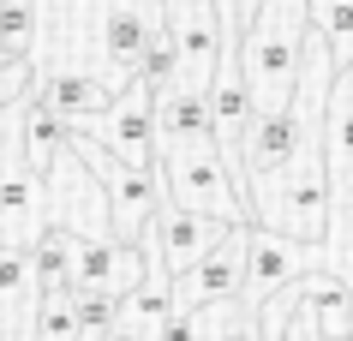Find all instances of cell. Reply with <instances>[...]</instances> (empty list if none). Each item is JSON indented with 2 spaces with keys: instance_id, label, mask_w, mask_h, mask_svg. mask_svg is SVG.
Instances as JSON below:
<instances>
[{
  "instance_id": "cell-1",
  "label": "cell",
  "mask_w": 353,
  "mask_h": 341,
  "mask_svg": "<svg viewBox=\"0 0 353 341\" xmlns=\"http://www.w3.org/2000/svg\"><path fill=\"white\" fill-rule=\"evenodd\" d=\"M305 48V0H258L240 30V72L252 90V108H288Z\"/></svg>"
},
{
  "instance_id": "cell-2",
  "label": "cell",
  "mask_w": 353,
  "mask_h": 341,
  "mask_svg": "<svg viewBox=\"0 0 353 341\" xmlns=\"http://www.w3.org/2000/svg\"><path fill=\"white\" fill-rule=\"evenodd\" d=\"M156 174H162L168 204L198 209V216H216V222H228V227L252 222V204H245L240 180L228 174V156H222V144H216V132L156 144Z\"/></svg>"
},
{
  "instance_id": "cell-3",
  "label": "cell",
  "mask_w": 353,
  "mask_h": 341,
  "mask_svg": "<svg viewBox=\"0 0 353 341\" xmlns=\"http://www.w3.org/2000/svg\"><path fill=\"white\" fill-rule=\"evenodd\" d=\"M66 144H72V156L96 174V186H102V198H108V234L114 240H138V234L150 227V216H156V204L168 198L162 174L156 168H132V162H120V156H108L84 132H66Z\"/></svg>"
},
{
  "instance_id": "cell-4",
  "label": "cell",
  "mask_w": 353,
  "mask_h": 341,
  "mask_svg": "<svg viewBox=\"0 0 353 341\" xmlns=\"http://www.w3.org/2000/svg\"><path fill=\"white\" fill-rule=\"evenodd\" d=\"M312 269H330V246L323 240H294V234H276V227H245V276H240V293L234 300L258 318V305L276 293V287L312 276ZM335 276V269H330Z\"/></svg>"
},
{
  "instance_id": "cell-5",
  "label": "cell",
  "mask_w": 353,
  "mask_h": 341,
  "mask_svg": "<svg viewBox=\"0 0 353 341\" xmlns=\"http://www.w3.org/2000/svg\"><path fill=\"white\" fill-rule=\"evenodd\" d=\"M66 132H84L90 144H102L108 156H120V162H132V168H156V96L132 78L126 90L114 96L102 114H90V120H72Z\"/></svg>"
},
{
  "instance_id": "cell-6",
  "label": "cell",
  "mask_w": 353,
  "mask_h": 341,
  "mask_svg": "<svg viewBox=\"0 0 353 341\" xmlns=\"http://www.w3.org/2000/svg\"><path fill=\"white\" fill-rule=\"evenodd\" d=\"M42 192H48V227H66L78 240H114L108 198L96 186V174L72 156V144H60V156L42 168Z\"/></svg>"
},
{
  "instance_id": "cell-7",
  "label": "cell",
  "mask_w": 353,
  "mask_h": 341,
  "mask_svg": "<svg viewBox=\"0 0 353 341\" xmlns=\"http://www.w3.org/2000/svg\"><path fill=\"white\" fill-rule=\"evenodd\" d=\"M162 24L174 37V90L186 96H204L210 90V72L222 60V19H216V0H162Z\"/></svg>"
},
{
  "instance_id": "cell-8",
  "label": "cell",
  "mask_w": 353,
  "mask_h": 341,
  "mask_svg": "<svg viewBox=\"0 0 353 341\" xmlns=\"http://www.w3.org/2000/svg\"><path fill=\"white\" fill-rule=\"evenodd\" d=\"M144 246H156V258H162L168 276H186L192 264H204L210 251L228 240V222H216V216H198V209H180V204H156V216H150V227L138 234Z\"/></svg>"
},
{
  "instance_id": "cell-9",
  "label": "cell",
  "mask_w": 353,
  "mask_h": 341,
  "mask_svg": "<svg viewBox=\"0 0 353 341\" xmlns=\"http://www.w3.org/2000/svg\"><path fill=\"white\" fill-rule=\"evenodd\" d=\"M144 282L138 240H72V293H132Z\"/></svg>"
},
{
  "instance_id": "cell-10",
  "label": "cell",
  "mask_w": 353,
  "mask_h": 341,
  "mask_svg": "<svg viewBox=\"0 0 353 341\" xmlns=\"http://www.w3.org/2000/svg\"><path fill=\"white\" fill-rule=\"evenodd\" d=\"M245 227H228V240L216 251H210L204 264H192L186 276H174L168 282V293H174V305L180 311H192V305H210V300H228V293H240V276H245Z\"/></svg>"
},
{
  "instance_id": "cell-11",
  "label": "cell",
  "mask_w": 353,
  "mask_h": 341,
  "mask_svg": "<svg viewBox=\"0 0 353 341\" xmlns=\"http://www.w3.org/2000/svg\"><path fill=\"white\" fill-rule=\"evenodd\" d=\"M37 90L48 96V108H54L66 126H72V120H90V114H102L114 96H120L102 72H42V78H37Z\"/></svg>"
},
{
  "instance_id": "cell-12",
  "label": "cell",
  "mask_w": 353,
  "mask_h": 341,
  "mask_svg": "<svg viewBox=\"0 0 353 341\" xmlns=\"http://www.w3.org/2000/svg\"><path fill=\"white\" fill-rule=\"evenodd\" d=\"M60 144H66V120L48 108V96H42V90H30L19 102V156H24V168L42 174L60 156Z\"/></svg>"
},
{
  "instance_id": "cell-13",
  "label": "cell",
  "mask_w": 353,
  "mask_h": 341,
  "mask_svg": "<svg viewBox=\"0 0 353 341\" xmlns=\"http://www.w3.org/2000/svg\"><path fill=\"white\" fill-rule=\"evenodd\" d=\"M72 240L66 227H42L37 240H30V287H72Z\"/></svg>"
},
{
  "instance_id": "cell-14",
  "label": "cell",
  "mask_w": 353,
  "mask_h": 341,
  "mask_svg": "<svg viewBox=\"0 0 353 341\" xmlns=\"http://www.w3.org/2000/svg\"><path fill=\"white\" fill-rule=\"evenodd\" d=\"M305 30L330 48L335 66L353 60V0H305Z\"/></svg>"
},
{
  "instance_id": "cell-15",
  "label": "cell",
  "mask_w": 353,
  "mask_h": 341,
  "mask_svg": "<svg viewBox=\"0 0 353 341\" xmlns=\"http://www.w3.org/2000/svg\"><path fill=\"white\" fill-rule=\"evenodd\" d=\"M42 42V6L37 0H0V60H30Z\"/></svg>"
},
{
  "instance_id": "cell-16",
  "label": "cell",
  "mask_w": 353,
  "mask_h": 341,
  "mask_svg": "<svg viewBox=\"0 0 353 341\" xmlns=\"http://www.w3.org/2000/svg\"><path fill=\"white\" fill-rule=\"evenodd\" d=\"M30 341H84L72 311V287H42L30 305Z\"/></svg>"
},
{
  "instance_id": "cell-17",
  "label": "cell",
  "mask_w": 353,
  "mask_h": 341,
  "mask_svg": "<svg viewBox=\"0 0 353 341\" xmlns=\"http://www.w3.org/2000/svg\"><path fill=\"white\" fill-rule=\"evenodd\" d=\"M210 132V108L204 96H186V90H168L156 102V144H174V138H198Z\"/></svg>"
},
{
  "instance_id": "cell-18",
  "label": "cell",
  "mask_w": 353,
  "mask_h": 341,
  "mask_svg": "<svg viewBox=\"0 0 353 341\" xmlns=\"http://www.w3.org/2000/svg\"><path fill=\"white\" fill-rule=\"evenodd\" d=\"M114 305H120V300H108V293H72V311H78V335H84V341L108 335V329H114Z\"/></svg>"
},
{
  "instance_id": "cell-19",
  "label": "cell",
  "mask_w": 353,
  "mask_h": 341,
  "mask_svg": "<svg viewBox=\"0 0 353 341\" xmlns=\"http://www.w3.org/2000/svg\"><path fill=\"white\" fill-rule=\"evenodd\" d=\"M281 341H330V335H317V323H312V305L299 300V305H294V318H288V329H281Z\"/></svg>"
},
{
  "instance_id": "cell-20",
  "label": "cell",
  "mask_w": 353,
  "mask_h": 341,
  "mask_svg": "<svg viewBox=\"0 0 353 341\" xmlns=\"http://www.w3.org/2000/svg\"><path fill=\"white\" fill-rule=\"evenodd\" d=\"M96 341H126V335H120V329H108V335H96Z\"/></svg>"
}]
</instances>
